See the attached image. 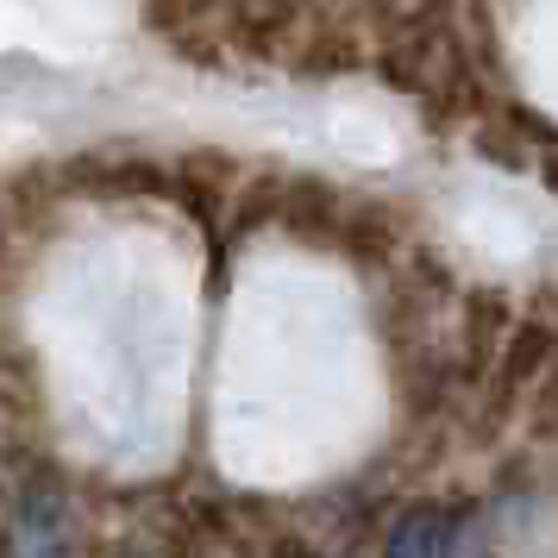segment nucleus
<instances>
[{
  "mask_svg": "<svg viewBox=\"0 0 558 558\" xmlns=\"http://www.w3.org/2000/svg\"><path fill=\"white\" fill-rule=\"evenodd\" d=\"M383 558H452V521H446V508H408L402 521L389 527Z\"/></svg>",
  "mask_w": 558,
  "mask_h": 558,
  "instance_id": "f257e3e1",
  "label": "nucleus"
},
{
  "mask_svg": "<svg viewBox=\"0 0 558 558\" xmlns=\"http://www.w3.org/2000/svg\"><path fill=\"white\" fill-rule=\"evenodd\" d=\"M20 558H57L51 546H45V539H38V553H20Z\"/></svg>",
  "mask_w": 558,
  "mask_h": 558,
  "instance_id": "f03ea898",
  "label": "nucleus"
}]
</instances>
